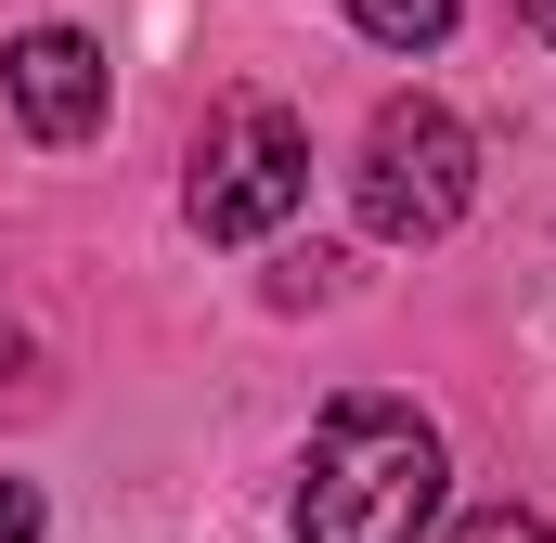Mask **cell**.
I'll use <instances>...</instances> for the list:
<instances>
[{"label":"cell","mask_w":556,"mask_h":543,"mask_svg":"<svg viewBox=\"0 0 556 543\" xmlns=\"http://www.w3.org/2000/svg\"><path fill=\"white\" fill-rule=\"evenodd\" d=\"M466 194H479V142L453 104H376V130H363V168H350V207H363V233L376 247H440L453 220H466Z\"/></svg>","instance_id":"7a4b0ae2"},{"label":"cell","mask_w":556,"mask_h":543,"mask_svg":"<svg viewBox=\"0 0 556 543\" xmlns=\"http://www.w3.org/2000/svg\"><path fill=\"white\" fill-rule=\"evenodd\" d=\"M440 427L389 389H350L298 453V543H415L440 518Z\"/></svg>","instance_id":"6da1fadb"},{"label":"cell","mask_w":556,"mask_h":543,"mask_svg":"<svg viewBox=\"0 0 556 543\" xmlns=\"http://www.w3.org/2000/svg\"><path fill=\"white\" fill-rule=\"evenodd\" d=\"M0 543H39V479H0Z\"/></svg>","instance_id":"52a82bcc"},{"label":"cell","mask_w":556,"mask_h":543,"mask_svg":"<svg viewBox=\"0 0 556 543\" xmlns=\"http://www.w3.org/2000/svg\"><path fill=\"white\" fill-rule=\"evenodd\" d=\"M298 194H311V130H298L285 104H220L207 142H194L181 220H194L207 247H260V233L298 220Z\"/></svg>","instance_id":"3957f363"},{"label":"cell","mask_w":556,"mask_h":543,"mask_svg":"<svg viewBox=\"0 0 556 543\" xmlns=\"http://www.w3.org/2000/svg\"><path fill=\"white\" fill-rule=\"evenodd\" d=\"M453 543H556V531H544V518H518V505H492V518H466Z\"/></svg>","instance_id":"8992f818"},{"label":"cell","mask_w":556,"mask_h":543,"mask_svg":"<svg viewBox=\"0 0 556 543\" xmlns=\"http://www.w3.org/2000/svg\"><path fill=\"white\" fill-rule=\"evenodd\" d=\"M518 26H531V39H544V52H556V0H518Z\"/></svg>","instance_id":"ba28073f"},{"label":"cell","mask_w":556,"mask_h":543,"mask_svg":"<svg viewBox=\"0 0 556 543\" xmlns=\"http://www.w3.org/2000/svg\"><path fill=\"white\" fill-rule=\"evenodd\" d=\"M0 91H13V117L39 142H91L104 130V39H78V26H26L13 52H0Z\"/></svg>","instance_id":"277c9868"},{"label":"cell","mask_w":556,"mask_h":543,"mask_svg":"<svg viewBox=\"0 0 556 543\" xmlns=\"http://www.w3.org/2000/svg\"><path fill=\"white\" fill-rule=\"evenodd\" d=\"M337 13H350L376 52H440V39H453V0H337Z\"/></svg>","instance_id":"5b68a950"}]
</instances>
